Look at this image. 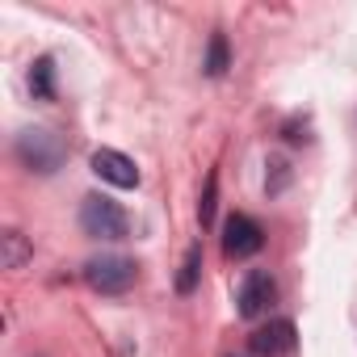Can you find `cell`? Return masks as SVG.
Segmentation results:
<instances>
[{"mask_svg":"<svg viewBox=\"0 0 357 357\" xmlns=\"http://www.w3.org/2000/svg\"><path fill=\"white\" fill-rule=\"evenodd\" d=\"M139 278V265L122 252H101L93 261H84V282L101 294H126Z\"/></svg>","mask_w":357,"mask_h":357,"instance_id":"3957f363","label":"cell"},{"mask_svg":"<svg viewBox=\"0 0 357 357\" xmlns=\"http://www.w3.org/2000/svg\"><path fill=\"white\" fill-rule=\"evenodd\" d=\"M93 172L101 176V181H109L114 190H135L139 185V168L130 155L114 151V147H97L93 151Z\"/></svg>","mask_w":357,"mask_h":357,"instance_id":"5b68a950","label":"cell"},{"mask_svg":"<svg viewBox=\"0 0 357 357\" xmlns=\"http://www.w3.org/2000/svg\"><path fill=\"white\" fill-rule=\"evenodd\" d=\"M17 155L34 172H55L68 160V143L55 130H47V126H30V130L17 135Z\"/></svg>","mask_w":357,"mask_h":357,"instance_id":"7a4b0ae2","label":"cell"},{"mask_svg":"<svg viewBox=\"0 0 357 357\" xmlns=\"http://www.w3.org/2000/svg\"><path fill=\"white\" fill-rule=\"evenodd\" d=\"M34 257V248L26 244V236L22 231H5V236H0V265H5V269H26V261Z\"/></svg>","mask_w":357,"mask_h":357,"instance_id":"ba28073f","label":"cell"},{"mask_svg":"<svg viewBox=\"0 0 357 357\" xmlns=\"http://www.w3.org/2000/svg\"><path fill=\"white\" fill-rule=\"evenodd\" d=\"M198 273H202V244H194V248L185 252V265H181V273H176V290H181V294H194Z\"/></svg>","mask_w":357,"mask_h":357,"instance_id":"8fae6325","label":"cell"},{"mask_svg":"<svg viewBox=\"0 0 357 357\" xmlns=\"http://www.w3.org/2000/svg\"><path fill=\"white\" fill-rule=\"evenodd\" d=\"M294 324L290 319H269V324H261L252 336H248V349L257 353V357H282V353H290L294 349Z\"/></svg>","mask_w":357,"mask_h":357,"instance_id":"52a82bcc","label":"cell"},{"mask_svg":"<svg viewBox=\"0 0 357 357\" xmlns=\"http://www.w3.org/2000/svg\"><path fill=\"white\" fill-rule=\"evenodd\" d=\"M30 93L38 101H51L55 97V59L51 55H38L34 68H30Z\"/></svg>","mask_w":357,"mask_h":357,"instance_id":"9c48e42d","label":"cell"},{"mask_svg":"<svg viewBox=\"0 0 357 357\" xmlns=\"http://www.w3.org/2000/svg\"><path fill=\"white\" fill-rule=\"evenodd\" d=\"M261 248H265V231H261L257 219H248V215H231V219L223 223V252H227V257L248 261V257H257Z\"/></svg>","mask_w":357,"mask_h":357,"instance_id":"277c9868","label":"cell"},{"mask_svg":"<svg viewBox=\"0 0 357 357\" xmlns=\"http://www.w3.org/2000/svg\"><path fill=\"white\" fill-rule=\"evenodd\" d=\"M215 190H219V176L211 172L206 194H202V206H198V219H202V227H211V219H215Z\"/></svg>","mask_w":357,"mask_h":357,"instance_id":"7c38bea8","label":"cell"},{"mask_svg":"<svg viewBox=\"0 0 357 357\" xmlns=\"http://www.w3.org/2000/svg\"><path fill=\"white\" fill-rule=\"evenodd\" d=\"M80 231L93 236V240H126L130 223H126V211L105 198V194H89L80 202Z\"/></svg>","mask_w":357,"mask_h":357,"instance_id":"6da1fadb","label":"cell"},{"mask_svg":"<svg viewBox=\"0 0 357 357\" xmlns=\"http://www.w3.org/2000/svg\"><path fill=\"white\" fill-rule=\"evenodd\" d=\"M273 298H278V282L265 273V269H252L248 278H244V286H240V315L244 319H257V315H265L269 307H273Z\"/></svg>","mask_w":357,"mask_h":357,"instance_id":"8992f818","label":"cell"},{"mask_svg":"<svg viewBox=\"0 0 357 357\" xmlns=\"http://www.w3.org/2000/svg\"><path fill=\"white\" fill-rule=\"evenodd\" d=\"M227 63H231L227 38H223V34H211V47H206V63H202V72H206V76H223Z\"/></svg>","mask_w":357,"mask_h":357,"instance_id":"30bf717a","label":"cell"}]
</instances>
